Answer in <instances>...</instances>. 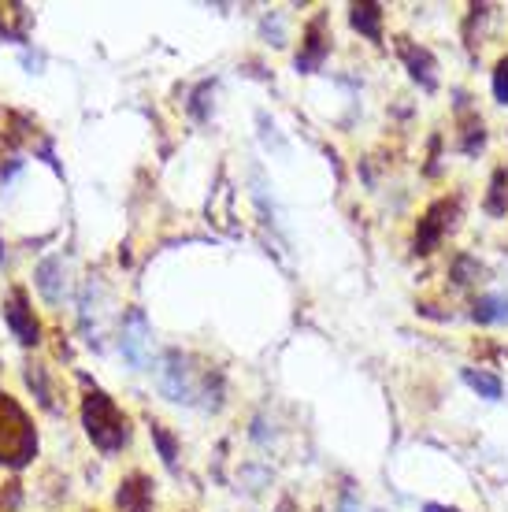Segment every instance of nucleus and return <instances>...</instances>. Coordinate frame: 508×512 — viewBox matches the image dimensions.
I'll use <instances>...</instances> for the list:
<instances>
[{
  "label": "nucleus",
  "mask_w": 508,
  "mask_h": 512,
  "mask_svg": "<svg viewBox=\"0 0 508 512\" xmlns=\"http://www.w3.org/2000/svg\"><path fill=\"white\" fill-rule=\"evenodd\" d=\"M82 420H86V435L93 438V446L104 449V453H115V449L127 446L130 438V423L127 416L115 409V401L104 390H89L86 405H82Z\"/></svg>",
  "instance_id": "obj_1"
},
{
  "label": "nucleus",
  "mask_w": 508,
  "mask_h": 512,
  "mask_svg": "<svg viewBox=\"0 0 508 512\" xmlns=\"http://www.w3.org/2000/svg\"><path fill=\"white\" fill-rule=\"evenodd\" d=\"M457 216H460V197L434 201V205L423 212L420 227H416V253H434L445 234L457 227Z\"/></svg>",
  "instance_id": "obj_2"
},
{
  "label": "nucleus",
  "mask_w": 508,
  "mask_h": 512,
  "mask_svg": "<svg viewBox=\"0 0 508 512\" xmlns=\"http://www.w3.org/2000/svg\"><path fill=\"white\" fill-rule=\"evenodd\" d=\"M397 56L405 60V67H408V75L420 82L423 90H434L438 86V64H434V56L427 49H420V45H412L408 38H397Z\"/></svg>",
  "instance_id": "obj_3"
},
{
  "label": "nucleus",
  "mask_w": 508,
  "mask_h": 512,
  "mask_svg": "<svg viewBox=\"0 0 508 512\" xmlns=\"http://www.w3.org/2000/svg\"><path fill=\"white\" fill-rule=\"evenodd\" d=\"M4 320H8V327L15 331V338L23 342V346H34L38 342V320H34V312L26 308V294L23 290H15L12 297H8V305H4Z\"/></svg>",
  "instance_id": "obj_4"
},
{
  "label": "nucleus",
  "mask_w": 508,
  "mask_h": 512,
  "mask_svg": "<svg viewBox=\"0 0 508 512\" xmlns=\"http://www.w3.org/2000/svg\"><path fill=\"white\" fill-rule=\"evenodd\" d=\"M323 26H327V19L319 15V19H312L305 30V49L297 52V71H305V75H312L319 64H323V56H327V38H323Z\"/></svg>",
  "instance_id": "obj_5"
},
{
  "label": "nucleus",
  "mask_w": 508,
  "mask_h": 512,
  "mask_svg": "<svg viewBox=\"0 0 508 512\" xmlns=\"http://www.w3.org/2000/svg\"><path fill=\"white\" fill-rule=\"evenodd\" d=\"M119 505L127 512H149V505H153V483L145 475H130L127 483L119 487Z\"/></svg>",
  "instance_id": "obj_6"
},
{
  "label": "nucleus",
  "mask_w": 508,
  "mask_h": 512,
  "mask_svg": "<svg viewBox=\"0 0 508 512\" xmlns=\"http://www.w3.org/2000/svg\"><path fill=\"white\" fill-rule=\"evenodd\" d=\"M349 23L371 41H382V4H353L349 8Z\"/></svg>",
  "instance_id": "obj_7"
},
{
  "label": "nucleus",
  "mask_w": 508,
  "mask_h": 512,
  "mask_svg": "<svg viewBox=\"0 0 508 512\" xmlns=\"http://www.w3.org/2000/svg\"><path fill=\"white\" fill-rule=\"evenodd\" d=\"M475 323H505L508 320V294H486L471 308Z\"/></svg>",
  "instance_id": "obj_8"
},
{
  "label": "nucleus",
  "mask_w": 508,
  "mask_h": 512,
  "mask_svg": "<svg viewBox=\"0 0 508 512\" xmlns=\"http://www.w3.org/2000/svg\"><path fill=\"white\" fill-rule=\"evenodd\" d=\"M464 383H468L471 390H479L486 401H497V397H501V379H497V375H490V372H475V368H464Z\"/></svg>",
  "instance_id": "obj_9"
},
{
  "label": "nucleus",
  "mask_w": 508,
  "mask_h": 512,
  "mask_svg": "<svg viewBox=\"0 0 508 512\" xmlns=\"http://www.w3.org/2000/svg\"><path fill=\"white\" fill-rule=\"evenodd\" d=\"M486 212H490V216H505L508 212V171L505 167L494 175V186H490V197H486Z\"/></svg>",
  "instance_id": "obj_10"
},
{
  "label": "nucleus",
  "mask_w": 508,
  "mask_h": 512,
  "mask_svg": "<svg viewBox=\"0 0 508 512\" xmlns=\"http://www.w3.org/2000/svg\"><path fill=\"white\" fill-rule=\"evenodd\" d=\"M483 275V268L471 260V256H457V264H453V279H457V286H468V282H475Z\"/></svg>",
  "instance_id": "obj_11"
},
{
  "label": "nucleus",
  "mask_w": 508,
  "mask_h": 512,
  "mask_svg": "<svg viewBox=\"0 0 508 512\" xmlns=\"http://www.w3.org/2000/svg\"><path fill=\"white\" fill-rule=\"evenodd\" d=\"M153 442L160 446V457H164V464H171V468H175V438L167 435L164 427H153Z\"/></svg>",
  "instance_id": "obj_12"
},
{
  "label": "nucleus",
  "mask_w": 508,
  "mask_h": 512,
  "mask_svg": "<svg viewBox=\"0 0 508 512\" xmlns=\"http://www.w3.org/2000/svg\"><path fill=\"white\" fill-rule=\"evenodd\" d=\"M494 97L501 104H508V56L497 64V71H494Z\"/></svg>",
  "instance_id": "obj_13"
},
{
  "label": "nucleus",
  "mask_w": 508,
  "mask_h": 512,
  "mask_svg": "<svg viewBox=\"0 0 508 512\" xmlns=\"http://www.w3.org/2000/svg\"><path fill=\"white\" fill-rule=\"evenodd\" d=\"M423 512H460V509H449V505H423Z\"/></svg>",
  "instance_id": "obj_14"
}]
</instances>
